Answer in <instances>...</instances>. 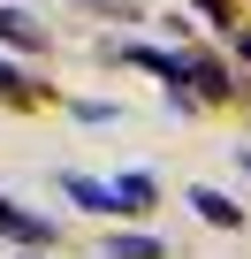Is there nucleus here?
<instances>
[{"label":"nucleus","mask_w":251,"mask_h":259,"mask_svg":"<svg viewBox=\"0 0 251 259\" xmlns=\"http://www.w3.org/2000/svg\"><path fill=\"white\" fill-rule=\"evenodd\" d=\"M114 198H122V213H145V206H153V176H145V168L114 176Z\"/></svg>","instance_id":"obj_5"},{"label":"nucleus","mask_w":251,"mask_h":259,"mask_svg":"<svg viewBox=\"0 0 251 259\" xmlns=\"http://www.w3.org/2000/svg\"><path fill=\"white\" fill-rule=\"evenodd\" d=\"M61 191L84 206V213H122V198H114V183H91V176H61Z\"/></svg>","instance_id":"obj_2"},{"label":"nucleus","mask_w":251,"mask_h":259,"mask_svg":"<svg viewBox=\"0 0 251 259\" xmlns=\"http://www.w3.org/2000/svg\"><path fill=\"white\" fill-rule=\"evenodd\" d=\"M23 259H46V251H23Z\"/></svg>","instance_id":"obj_12"},{"label":"nucleus","mask_w":251,"mask_h":259,"mask_svg":"<svg viewBox=\"0 0 251 259\" xmlns=\"http://www.w3.org/2000/svg\"><path fill=\"white\" fill-rule=\"evenodd\" d=\"M0 236H16L23 251H46V244H54V221H46V213H23L8 191H0Z\"/></svg>","instance_id":"obj_1"},{"label":"nucleus","mask_w":251,"mask_h":259,"mask_svg":"<svg viewBox=\"0 0 251 259\" xmlns=\"http://www.w3.org/2000/svg\"><path fill=\"white\" fill-rule=\"evenodd\" d=\"M91 8H130V0H91Z\"/></svg>","instance_id":"obj_10"},{"label":"nucleus","mask_w":251,"mask_h":259,"mask_svg":"<svg viewBox=\"0 0 251 259\" xmlns=\"http://www.w3.org/2000/svg\"><path fill=\"white\" fill-rule=\"evenodd\" d=\"M23 84H31L23 69H8V61H0V92H23Z\"/></svg>","instance_id":"obj_8"},{"label":"nucleus","mask_w":251,"mask_h":259,"mask_svg":"<svg viewBox=\"0 0 251 259\" xmlns=\"http://www.w3.org/2000/svg\"><path fill=\"white\" fill-rule=\"evenodd\" d=\"M236 54H243V61H251V31H236Z\"/></svg>","instance_id":"obj_9"},{"label":"nucleus","mask_w":251,"mask_h":259,"mask_svg":"<svg viewBox=\"0 0 251 259\" xmlns=\"http://www.w3.org/2000/svg\"><path fill=\"white\" fill-rule=\"evenodd\" d=\"M236 160H243V176H251V145H243V153H236Z\"/></svg>","instance_id":"obj_11"},{"label":"nucleus","mask_w":251,"mask_h":259,"mask_svg":"<svg viewBox=\"0 0 251 259\" xmlns=\"http://www.w3.org/2000/svg\"><path fill=\"white\" fill-rule=\"evenodd\" d=\"M190 213H198V221H213V229H243V206H236V198H221V191H190Z\"/></svg>","instance_id":"obj_3"},{"label":"nucleus","mask_w":251,"mask_h":259,"mask_svg":"<svg viewBox=\"0 0 251 259\" xmlns=\"http://www.w3.org/2000/svg\"><path fill=\"white\" fill-rule=\"evenodd\" d=\"M168 244L160 236H145V229H130V236H107V259H160Z\"/></svg>","instance_id":"obj_6"},{"label":"nucleus","mask_w":251,"mask_h":259,"mask_svg":"<svg viewBox=\"0 0 251 259\" xmlns=\"http://www.w3.org/2000/svg\"><path fill=\"white\" fill-rule=\"evenodd\" d=\"M190 84H198L206 99H228V92H236V84H228V69H221V61H198V54H190Z\"/></svg>","instance_id":"obj_7"},{"label":"nucleus","mask_w":251,"mask_h":259,"mask_svg":"<svg viewBox=\"0 0 251 259\" xmlns=\"http://www.w3.org/2000/svg\"><path fill=\"white\" fill-rule=\"evenodd\" d=\"M0 38H8V46H23V54H38V46H46V31H38L23 8H0Z\"/></svg>","instance_id":"obj_4"}]
</instances>
